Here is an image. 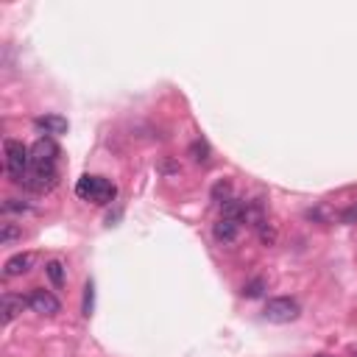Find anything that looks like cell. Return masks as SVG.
Listing matches in <instances>:
<instances>
[{
    "label": "cell",
    "instance_id": "ac0fdd59",
    "mask_svg": "<svg viewBox=\"0 0 357 357\" xmlns=\"http://www.w3.org/2000/svg\"><path fill=\"white\" fill-rule=\"evenodd\" d=\"M190 154H193V159H198V162H207V154H209V148H207V143H193V146H190Z\"/></svg>",
    "mask_w": 357,
    "mask_h": 357
},
{
    "label": "cell",
    "instance_id": "8fae6325",
    "mask_svg": "<svg viewBox=\"0 0 357 357\" xmlns=\"http://www.w3.org/2000/svg\"><path fill=\"white\" fill-rule=\"evenodd\" d=\"M45 274H48V279H51L56 288L65 285V265H62V260H51L48 265H45Z\"/></svg>",
    "mask_w": 357,
    "mask_h": 357
},
{
    "label": "cell",
    "instance_id": "ffe728a7",
    "mask_svg": "<svg viewBox=\"0 0 357 357\" xmlns=\"http://www.w3.org/2000/svg\"><path fill=\"white\" fill-rule=\"evenodd\" d=\"M319 357H327V354H319Z\"/></svg>",
    "mask_w": 357,
    "mask_h": 357
},
{
    "label": "cell",
    "instance_id": "4fadbf2b",
    "mask_svg": "<svg viewBox=\"0 0 357 357\" xmlns=\"http://www.w3.org/2000/svg\"><path fill=\"white\" fill-rule=\"evenodd\" d=\"M262 290H265V279H262V277H257V279H251V282L243 285V296H246V299H260Z\"/></svg>",
    "mask_w": 357,
    "mask_h": 357
},
{
    "label": "cell",
    "instance_id": "9c48e42d",
    "mask_svg": "<svg viewBox=\"0 0 357 357\" xmlns=\"http://www.w3.org/2000/svg\"><path fill=\"white\" fill-rule=\"evenodd\" d=\"M36 128H42L45 134H51V137H59V134H67V117L62 115H42L34 120Z\"/></svg>",
    "mask_w": 357,
    "mask_h": 357
},
{
    "label": "cell",
    "instance_id": "e0dca14e",
    "mask_svg": "<svg viewBox=\"0 0 357 357\" xmlns=\"http://www.w3.org/2000/svg\"><path fill=\"white\" fill-rule=\"evenodd\" d=\"M3 212H31V204H25V201H20V198H9L6 204H3Z\"/></svg>",
    "mask_w": 357,
    "mask_h": 357
},
{
    "label": "cell",
    "instance_id": "30bf717a",
    "mask_svg": "<svg viewBox=\"0 0 357 357\" xmlns=\"http://www.w3.org/2000/svg\"><path fill=\"white\" fill-rule=\"evenodd\" d=\"M0 304H3V324H12V321L20 316V312L28 307V299H23V296H14V293H6V296H3V301H0Z\"/></svg>",
    "mask_w": 357,
    "mask_h": 357
},
{
    "label": "cell",
    "instance_id": "7a4b0ae2",
    "mask_svg": "<svg viewBox=\"0 0 357 357\" xmlns=\"http://www.w3.org/2000/svg\"><path fill=\"white\" fill-rule=\"evenodd\" d=\"M3 154H6V170L12 176V182L23 185V178L31 170V148H25L20 140H6Z\"/></svg>",
    "mask_w": 357,
    "mask_h": 357
},
{
    "label": "cell",
    "instance_id": "2e32d148",
    "mask_svg": "<svg viewBox=\"0 0 357 357\" xmlns=\"http://www.w3.org/2000/svg\"><path fill=\"white\" fill-rule=\"evenodd\" d=\"M257 229H260V238H262V243H265V246H274V243H277V229H274V227H268V220H265V223H260Z\"/></svg>",
    "mask_w": 357,
    "mask_h": 357
},
{
    "label": "cell",
    "instance_id": "d6986e66",
    "mask_svg": "<svg viewBox=\"0 0 357 357\" xmlns=\"http://www.w3.org/2000/svg\"><path fill=\"white\" fill-rule=\"evenodd\" d=\"M341 220H343V223H354V220H357V204H354V207H349V209L341 215Z\"/></svg>",
    "mask_w": 357,
    "mask_h": 357
},
{
    "label": "cell",
    "instance_id": "7c38bea8",
    "mask_svg": "<svg viewBox=\"0 0 357 357\" xmlns=\"http://www.w3.org/2000/svg\"><path fill=\"white\" fill-rule=\"evenodd\" d=\"M20 238H23L20 227H14V223H3V229H0V246H12Z\"/></svg>",
    "mask_w": 357,
    "mask_h": 357
},
{
    "label": "cell",
    "instance_id": "9a60e30c",
    "mask_svg": "<svg viewBox=\"0 0 357 357\" xmlns=\"http://www.w3.org/2000/svg\"><path fill=\"white\" fill-rule=\"evenodd\" d=\"M212 198L220 201V204L229 201V198H232V185H229V182H218V185L212 187Z\"/></svg>",
    "mask_w": 357,
    "mask_h": 357
},
{
    "label": "cell",
    "instance_id": "5b68a950",
    "mask_svg": "<svg viewBox=\"0 0 357 357\" xmlns=\"http://www.w3.org/2000/svg\"><path fill=\"white\" fill-rule=\"evenodd\" d=\"M28 307L34 310V312H39V316H56V312L62 310V304H59V299L54 296V293H48V290H31V296H28Z\"/></svg>",
    "mask_w": 357,
    "mask_h": 357
},
{
    "label": "cell",
    "instance_id": "5bb4252c",
    "mask_svg": "<svg viewBox=\"0 0 357 357\" xmlns=\"http://www.w3.org/2000/svg\"><path fill=\"white\" fill-rule=\"evenodd\" d=\"M93 304H95V285L87 282V285H84V316H87V319L93 316Z\"/></svg>",
    "mask_w": 357,
    "mask_h": 357
},
{
    "label": "cell",
    "instance_id": "52a82bcc",
    "mask_svg": "<svg viewBox=\"0 0 357 357\" xmlns=\"http://www.w3.org/2000/svg\"><path fill=\"white\" fill-rule=\"evenodd\" d=\"M36 254L34 251H23V254H14L12 260H6V265H3V277L6 279H14V277H23V274H28L31 268L36 265Z\"/></svg>",
    "mask_w": 357,
    "mask_h": 357
},
{
    "label": "cell",
    "instance_id": "6da1fadb",
    "mask_svg": "<svg viewBox=\"0 0 357 357\" xmlns=\"http://www.w3.org/2000/svg\"><path fill=\"white\" fill-rule=\"evenodd\" d=\"M76 196L93 204H112L117 196V187L104 176H81L76 185Z\"/></svg>",
    "mask_w": 357,
    "mask_h": 357
},
{
    "label": "cell",
    "instance_id": "8992f818",
    "mask_svg": "<svg viewBox=\"0 0 357 357\" xmlns=\"http://www.w3.org/2000/svg\"><path fill=\"white\" fill-rule=\"evenodd\" d=\"M59 157V146L54 143V137H39L31 146V165H56Z\"/></svg>",
    "mask_w": 357,
    "mask_h": 357
},
{
    "label": "cell",
    "instance_id": "ba28073f",
    "mask_svg": "<svg viewBox=\"0 0 357 357\" xmlns=\"http://www.w3.org/2000/svg\"><path fill=\"white\" fill-rule=\"evenodd\" d=\"M212 235L218 243H235L238 235H240V220H232V218H220L215 227H212Z\"/></svg>",
    "mask_w": 357,
    "mask_h": 357
},
{
    "label": "cell",
    "instance_id": "277c9868",
    "mask_svg": "<svg viewBox=\"0 0 357 357\" xmlns=\"http://www.w3.org/2000/svg\"><path fill=\"white\" fill-rule=\"evenodd\" d=\"M59 182V170L56 165H31L28 176L23 178V185L34 193H45V190H54Z\"/></svg>",
    "mask_w": 357,
    "mask_h": 357
},
{
    "label": "cell",
    "instance_id": "3957f363",
    "mask_svg": "<svg viewBox=\"0 0 357 357\" xmlns=\"http://www.w3.org/2000/svg\"><path fill=\"white\" fill-rule=\"evenodd\" d=\"M299 301L290 299V296H277V299H268L265 310H262V319L265 321H271V324H290L299 319Z\"/></svg>",
    "mask_w": 357,
    "mask_h": 357
}]
</instances>
